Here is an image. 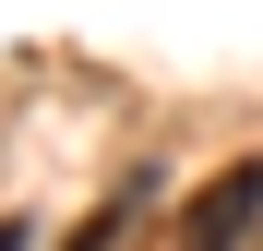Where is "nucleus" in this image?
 Returning <instances> with one entry per match:
<instances>
[{
    "label": "nucleus",
    "instance_id": "f257e3e1",
    "mask_svg": "<svg viewBox=\"0 0 263 251\" xmlns=\"http://www.w3.org/2000/svg\"><path fill=\"white\" fill-rule=\"evenodd\" d=\"M251 227H263V167L239 156V167H215L180 216H167V251H239Z\"/></svg>",
    "mask_w": 263,
    "mask_h": 251
},
{
    "label": "nucleus",
    "instance_id": "7ed1b4c3",
    "mask_svg": "<svg viewBox=\"0 0 263 251\" xmlns=\"http://www.w3.org/2000/svg\"><path fill=\"white\" fill-rule=\"evenodd\" d=\"M0 251H12V227H0Z\"/></svg>",
    "mask_w": 263,
    "mask_h": 251
},
{
    "label": "nucleus",
    "instance_id": "f03ea898",
    "mask_svg": "<svg viewBox=\"0 0 263 251\" xmlns=\"http://www.w3.org/2000/svg\"><path fill=\"white\" fill-rule=\"evenodd\" d=\"M120 216H132V203H108V216H84V227H72V251H108V239H120Z\"/></svg>",
    "mask_w": 263,
    "mask_h": 251
}]
</instances>
